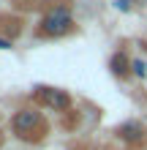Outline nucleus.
<instances>
[{"mask_svg":"<svg viewBox=\"0 0 147 150\" xmlns=\"http://www.w3.org/2000/svg\"><path fill=\"white\" fill-rule=\"evenodd\" d=\"M109 66H112V74H117V76H125L128 71H131V60H128L125 52H115Z\"/></svg>","mask_w":147,"mask_h":150,"instance_id":"39448f33","label":"nucleus"},{"mask_svg":"<svg viewBox=\"0 0 147 150\" xmlns=\"http://www.w3.org/2000/svg\"><path fill=\"white\" fill-rule=\"evenodd\" d=\"M71 30H74V14H71V8L63 6V3L49 8L44 14V19H41V28H38V33L46 36V38H63Z\"/></svg>","mask_w":147,"mask_h":150,"instance_id":"f257e3e1","label":"nucleus"},{"mask_svg":"<svg viewBox=\"0 0 147 150\" xmlns=\"http://www.w3.org/2000/svg\"><path fill=\"white\" fill-rule=\"evenodd\" d=\"M0 49H11V41H8V38H0Z\"/></svg>","mask_w":147,"mask_h":150,"instance_id":"6e6552de","label":"nucleus"},{"mask_svg":"<svg viewBox=\"0 0 147 150\" xmlns=\"http://www.w3.org/2000/svg\"><path fill=\"white\" fill-rule=\"evenodd\" d=\"M117 134L125 139V142H142L144 139V126L142 123H123L117 128Z\"/></svg>","mask_w":147,"mask_h":150,"instance_id":"20e7f679","label":"nucleus"},{"mask_svg":"<svg viewBox=\"0 0 147 150\" xmlns=\"http://www.w3.org/2000/svg\"><path fill=\"white\" fill-rule=\"evenodd\" d=\"M38 96H41V101H44L46 107L57 109V112L71 107V98H68V93H65V90H57V87H41Z\"/></svg>","mask_w":147,"mask_h":150,"instance_id":"7ed1b4c3","label":"nucleus"},{"mask_svg":"<svg viewBox=\"0 0 147 150\" xmlns=\"http://www.w3.org/2000/svg\"><path fill=\"white\" fill-rule=\"evenodd\" d=\"M38 123H41V117H38L36 109H19V112L14 115L11 126H14V131L19 137H27V134H33V128H36Z\"/></svg>","mask_w":147,"mask_h":150,"instance_id":"f03ea898","label":"nucleus"},{"mask_svg":"<svg viewBox=\"0 0 147 150\" xmlns=\"http://www.w3.org/2000/svg\"><path fill=\"white\" fill-rule=\"evenodd\" d=\"M131 74H136V76H147V63L144 60H131Z\"/></svg>","mask_w":147,"mask_h":150,"instance_id":"423d86ee","label":"nucleus"},{"mask_svg":"<svg viewBox=\"0 0 147 150\" xmlns=\"http://www.w3.org/2000/svg\"><path fill=\"white\" fill-rule=\"evenodd\" d=\"M131 3H134V0H115V8H117V11H131Z\"/></svg>","mask_w":147,"mask_h":150,"instance_id":"0eeeda50","label":"nucleus"}]
</instances>
